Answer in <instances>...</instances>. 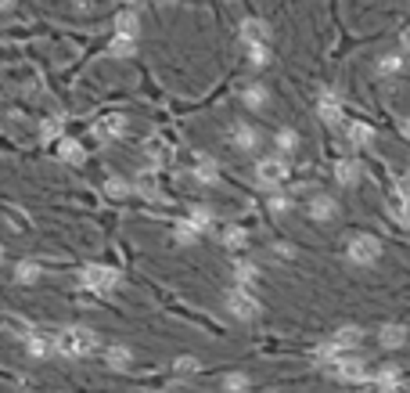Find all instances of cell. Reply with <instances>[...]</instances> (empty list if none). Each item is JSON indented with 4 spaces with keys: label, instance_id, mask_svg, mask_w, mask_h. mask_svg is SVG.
<instances>
[{
    "label": "cell",
    "instance_id": "ac0fdd59",
    "mask_svg": "<svg viewBox=\"0 0 410 393\" xmlns=\"http://www.w3.org/2000/svg\"><path fill=\"white\" fill-rule=\"evenodd\" d=\"M134 51H137V36H126V33H115L112 43H108V54H112V58H130Z\"/></svg>",
    "mask_w": 410,
    "mask_h": 393
},
{
    "label": "cell",
    "instance_id": "484cf974",
    "mask_svg": "<svg viewBox=\"0 0 410 393\" xmlns=\"http://www.w3.org/2000/svg\"><path fill=\"white\" fill-rule=\"evenodd\" d=\"M104 195L108 199H126V195H134V184H126L123 177H108L104 181Z\"/></svg>",
    "mask_w": 410,
    "mask_h": 393
},
{
    "label": "cell",
    "instance_id": "4dcf8cb0",
    "mask_svg": "<svg viewBox=\"0 0 410 393\" xmlns=\"http://www.w3.org/2000/svg\"><path fill=\"white\" fill-rule=\"evenodd\" d=\"M242 98H245V105H249V108H256V112H259V108H266V90H263V87H245V94H242Z\"/></svg>",
    "mask_w": 410,
    "mask_h": 393
},
{
    "label": "cell",
    "instance_id": "e0dca14e",
    "mask_svg": "<svg viewBox=\"0 0 410 393\" xmlns=\"http://www.w3.org/2000/svg\"><path fill=\"white\" fill-rule=\"evenodd\" d=\"M230 141H234V148H242V152H252V148L259 145L256 130L245 127V123H234V127H230Z\"/></svg>",
    "mask_w": 410,
    "mask_h": 393
},
{
    "label": "cell",
    "instance_id": "7c38bea8",
    "mask_svg": "<svg viewBox=\"0 0 410 393\" xmlns=\"http://www.w3.org/2000/svg\"><path fill=\"white\" fill-rule=\"evenodd\" d=\"M317 112H320V120L328 123V127H342L345 120H342V105L335 101V94H320V105H317Z\"/></svg>",
    "mask_w": 410,
    "mask_h": 393
},
{
    "label": "cell",
    "instance_id": "5b68a950",
    "mask_svg": "<svg viewBox=\"0 0 410 393\" xmlns=\"http://www.w3.org/2000/svg\"><path fill=\"white\" fill-rule=\"evenodd\" d=\"M349 260L353 263H360V267H367V263H374L378 256H382V242L374 239V235H357V239H349Z\"/></svg>",
    "mask_w": 410,
    "mask_h": 393
},
{
    "label": "cell",
    "instance_id": "f546056e",
    "mask_svg": "<svg viewBox=\"0 0 410 393\" xmlns=\"http://www.w3.org/2000/svg\"><path fill=\"white\" fill-rule=\"evenodd\" d=\"M223 389H227V393H245V389H249V375H245V372H230V375L223 379Z\"/></svg>",
    "mask_w": 410,
    "mask_h": 393
},
{
    "label": "cell",
    "instance_id": "ffe728a7",
    "mask_svg": "<svg viewBox=\"0 0 410 393\" xmlns=\"http://www.w3.org/2000/svg\"><path fill=\"white\" fill-rule=\"evenodd\" d=\"M342 127H345L349 141H353V148H367L374 141V127H367V123H342Z\"/></svg>",
    "mask_w": 410,
    "mask_h": 393
},
{
    "label": "cell",
    "instance_id": "7bdbcfd3",
    "mask_svg": "<svg viewBox=\"0 0 410 393\" xmlns=\"http://www.w3.org/2000/svg\"><path fill=\"white\" fill-rule=\"evenodd\" d=\"M0 260H4V246H0Z\"/></svg>",
    "mask_w": 410,
    "mask_h": 393
},
{
    "label": "cell",
    "instance_id": "f35d334b",
    "mask_svg": "<svg viewBox=\"0 0 410 393\" xmlns=\"http://www.w3.org/2000/svg\"><path fill=\"white\" fill-rule=\"evenodd\" d=\"M396 192H399V199H410V174H403V177H399Z\"/></svg>",
    "mask_w": 410,
    "mask_h": 393
},
{
    "label": "cell",
    "instance_id": "d6986e66",
    "mask_svg": "<svg viewBox=\"0 0 410 393\" xmlns=\"http://www.w3.org/2000/svg\"><path fill=\"white\" fill-rule=\"evenodd\" d=\"M0 328L11 332V335H18V340H26V335H29L36 325H33V321H26V318H18V314H0Z\"/></svg>",
    "mask_w": 410,
    "mask_h": 393
},
{
    "label": "cell",
    "instance_id": "8fae6325",
    "mask_svg": "<svg viewBox=\"0 0 410 393\" xmlns=\"http://www.w3.org/2000/svg\"><path fill=\"white\" fill-rule=\"evenodd\" d=\"M406 340H410L406 325H385V328L378 332V343H382L385 350H399V347H406Z\"/></svg>",
    "mask_w": 410,
    "mask_h": 393
},
{
    "label": "cell",
    "instance_id": "277c9868",
    "mask_svg": "<svg viewBox=\"0 0 410 393\" xmlns=\"http://www.w3.org/2000/svg\"><path fill=\"white\" fill-rule=\"evenodd\" d=\"M284 177H288V162H284L281 155H266V159H259V166H256V181H259V188L277 192V188L284 184Z\"/></svg>",
    "mask_w": 410,
    "mask_h": 393
},
{
    "label": "cell",
    "instance_id": "9a60e30c",
    "mask_svg": "<svg viewBox=\"0 0 410 393\" xmlns=\"http://www.w3.org/2000/svg\"><path fill=\"white\" fill-rule=\"evenodd\" d=\"M126 134V116H104L97 123V141H112V137H123Z\"/></svg>",
    "mask_w": 410,
    "mask_h": 393
},
{
    "label": "cell",
    "instance_id": "8992f818",
    "mask_svg": "<svg viewBox=\"0 0 410 393\" xmlns=\"http://www.w3.org/2000/svg\"><path fill=\"white\" fill-rule=\"evenodd\" d=\"M338 382H364V375H367V365H364V357H338L331 368H328Z\"/></svg>",
    "mask_w": 410,
    "mask_h": 393
},
{
    "label": "cell",
    "instance_id": "4316f807",
    "mask_svg": "<svg viewBox=\"0 0 410 393\" xmlns=\"http://www.w3.org/2000/svg\"><path fill=\"white\" fill-rule=\"evenodd\" d=\"M188 220L195 224L198 231H205V228H212V209H209V206H191V209H188Z\"/></svg>",
    "mask_w": 410,
    "mask_h": 393
},
{
    "label": "cell",
    "instance_id": "ba28073f",
    "mask_svg": "<svg viewBox=\"0 0 410 393\" xmlns=\"http://www.w3.org/2000/svg\"><path fill=\"white\" fill-rule=\"evenodd\" d=\"M331 343L345 354V350H360V343H364V328H357V325H342L335 335H331Z\"/></svg>",
    "mask_w": 410,
    "mask_h": 393
},
{
    "label": "cell",
    "instance_id": "d4e9b609",
    "mask_svg": "<svg viewBox=\"0 0 410 393\" xmlns=\"http://www.w3.org/2000/svg\"><path fill=\"white\" fill-rule=\"evenodd\" d=\"M338 357H342V350H338L331 340H328V343H320V347L313 350V361H317V365H324V368H331Z\"/></svg>",
    "mask_w": 410,
    "mask_h": 393
},
{
    "label": "cell",
    "instance_id": "74e56055",
    "mask_svg": "<svg viewBox=\"0 0 410 393\" xmlns=\"http://www.w3.org/2000/svg\"><path fill=\"white\" fill-rule=\"evenodd\" d=\"M288 209V199L284 195H270V213H284Z\"/></svg>",
    "mask_w": 410,
    "mask_h": 393
},
{
    "label": "cell",
    "instance_id": "60d3db41",
    "mask_svg": "<svg viewBox=\"0 0 410 393\" xmlns=\"http://www.w3.org/2000/svg\"><path fill=\"white\" fill-rule=\"evenodd\" d=\"M399 134L410 141V116H406V120H399Z\"/></svg>",
    "mask_w": 410,
    "mask_h": 393
},
{
    "label": "cell",
    "instance_id": "44dd1931",
    "mask_svg": "<svg viewBox=\"0 0 410 393\" xmlns=\"http://www.w3.org/2000/svg\"><path fill=\"white\" fill-rule=\"evenodd\" d=\"M130 361H134V354H130L126 347H108V350H104V365H108L112 372H126Z\"/></svg>",
    "mask_w": 410,
    "mask_h": 393
},
{
    "label": "cell",
    "instance_id": "30bf717a",
    "mask_svg": "<svg viewBox=\"0 0 410 393\" xmlns=\"http://www.w3.org/2000/svg\"><path fill=\"white\" fill-rule=\"evenodd\" d=\"M11 278H15V285H36L40 278H43V267L36 260H18L15 271H11Z\"/></svg>",
    "mask_w": 410,
    "mask_h": 393
},
{
    "label": "cell",
    "instance_id": "7a4b0ae2",
    "mask_svg": "<svg viewBox=\"0 0 410 393\" xmlns=\"http://www.w3.org/2000/svg\"><path fill=\"white\" fill-rule=\"evenodd\" d=\"M80 285L94 296H108L115 285H119V271L108 267V263H87L80 271Z\"/></svg>",
    "mask_w": 410,
    "mask_h": 393
},
{
    "label": "cell",
    "instance_id": "e575fe53",
    "mask_svg": "<svg viewBox=\"0 0 410 393\" xmlns=\"http://www.w3.org/2000/svg\"><path fill=\"white\" fill-rule=\"evenodd\" d=\"M392 209H396L392 216H396L399 224H406V228H410V199H396V202H392Z\"/></svg>",
    "mask_w": 410,
    "mask_h": 393
},
{
    "label": "cell",
    "instance_id": "6da1fadb",
    "mask_svg": "<svg viewBox=\"0 0 410 393\" xmlns=\"http://www.w3.org/2000/svg\"><path fill=\"white\" fill-rule=\"evenodd\" d=\"M97 350V332L83 325H69L62 332H54V354L62 357H87Z\"/></svg>",
    "mask_w": 410,
    "mask_h": 393
},
{
    "label": "cell",
    "instance_id": "cb8c5ba5",
    "mask_svg": "<svg viewBox=\"0 0 410 393\" xmlns=\"http://www.w3.org/2000/svg\"><path fill=\"white\" fill-rule=\"evenodd\" d=\"M223 246H227V249H245V246H249V235H245L242 224H230V228L223 231Z\"/></svg>",
    "mask_w": 410,
    "mask_h": 393
},
{
    "label": "cell",
    "instance_id": "8d00e7d4",
    "mask_svg": "<svg viewBox=\"0 0 410 393\" xmlns=\"http://www.w3.org/2000/svg\"><path fill=\"white\" fill-rule=\"evenodd\" d=\"M177 372H180V375L198 372V357H180V361H177Z\"/></svg>",
    "mask_w": 410,
    "mask_h": 393
},
{
    "label": "cell",
    "instance_id": "ab89813d",
    "mask_svg": "<svg viewBox=\"0 0 410 393\" xmlns=\"http://www.w3.org/2000/svg\"><path fill=\"white\" fill-rule=\"evenodd\" d=\"M399 47L410 54V29H403V33H399Z\"/></svg>",
    "mask_w": 410,
    "mask_h": 393
},
{
    "label": "cell",
    "instance_id": "b9f144b4",
    "mask_svg": "<svg viewBox=\"0 0 410 393\" xmlns=\"http://www.w3.org/2000/svg\"><path fill=\"white\" fill-rule=\"evenodd\" d=\"M15 4H18V0H0V11H11Z\"/></svg>",
    "mask_w": 410,
    "mask_h": 393
},
{
    "label": "cell",
    "instance_id": "4fadbf2b",
    "mask_svg": "<svg viewBox=\"0 0 410 393\" xmlns=\"http://www.w3.org/2000/svg\"><path fill=\"white\" fill-rule=\"evenodd\" d=\"M335 181L345 184V188H353L360 181V162L357 159H338L335 162Z\"/></svg>",
    "mask_w": 410,
    "mask_h": 393
},
{
    "label": "cell",
    "instance_id": "7402d4cb",
    "mask_svg": "<svg viewBox=\"0 0 410 393\" xmlns=\"http://www.w3.org/2000/svg\"><path fill=\"white\" fill-rule=\"evenodd\" d=\"M115 33L137 36V33H141V19H137V11H119V15H115Z\"/></svg>",
    "mask_w": 410,
    "mask_h": 393
},
{
    "label": "cell",
    "instance_id": "5bb4252c",
    "mask_svg": "<svg viewBox=\"0 0 410 393\" xmlns=\"http://www.w3.org/2000/svg\"><path fill=\"white\" fill-rule=\"evenodd\" d=\"M242 40L245 43H266L270 40V26L263 19H245L242 22Z\"/></svg>",
    "mask_w": 410,
    "mask_h": 393
},
{
    "label": "cell",
    "instance_id": "52a82bcc",
    "mask_svg": "<svg viewBox=\"0 0 410 393\" xmlns=\"http://www.w3.org/2000/svg\"><path fill=\"white\" fill-rule=\"evenodd\" d=\"M22 347H26V354L29 357H36V361H43V357H50L54 354V335L50 332H43V328H33L26 340H22Z\"/></svg>",
    "mask_w": 410,
    "mask_h": 393
},
{
    "label": "cell",
    "instance_id": "2e32d148",
    "mask_svg": "<svg viewBox=\"0 0 410 393\" xmlns=\"http://www.w3.org/2000/svg\"><path fill=\"white\" fill-rule=\"evenodd\" d=\"M310 216L320 220V224H324V220H335V216H338V202H335L331 195H317V199L310 202Z\"/></svg>",
    "mask_w": 410,
    "mask_h": 393
},
{
    "label": "cell",
    "instance_id": "3957f363",
    "mask_svg": "<svg viewBox=\"0 0 410 393\" xmlns=\"http://www.w3.org/2000/svg\"><path fill=\"white\" fill-rule=\"evenodd\" d=\"M227 310L238 318V321H256V318L263 314V303L252 296L249 285H234V289L227 293Z\"/></svg>",
    "mask_w": 410,
    "mask_h": 393
},
{
    "label": "cell",
    "instance_id": "1f68e13d",
    "mask_svg": "<svg viewBox=\"0 0 410 393\" xmlns=\"http://www.w3.org/2000/svg\"><path fill=\"white\" fill-rule=\"evenodd\" d=\"M296 145H299V134H296V130H281V134H277V152H281V155L296 152Z\"/></svg>",
    "mask_w": 410,
    "mask_h": 393
},
{
    "label": "cell",
    "instance_id": "9c48e42d",
    "mask_svg": "<svg viewBox=\"0 0 410 393\" xmlns=\"http://www.w3.org/2000/svg\"><path fill=\"white\" fill-rule=\"evenodd\" d=\"M58 159L69 162V166H83L87 162V148L76 137H62V141H58Z\"/></svg>",
    "mask_w": 410,
    "mask_h": 393
},
{
    "label": "cell",
    "instance_id": "83f0119b",
    "mask_svg": "<svg viewBox=\"0 0 410 393\" xmlns=\"http://www.w3.org/2000/svg\"><path fill=\"white\" fill-rule=\"evenodd\" d=\"M173 239H177L180 246H191V242H198V228L191 220H180L177 228H173Z\"/></svg>",
    "mask_w": 410,
    "mask_h": 393
},
{
    "label": "cell",
    "instance_id": "836d02e7",
    "mask_svg": "<svg viewBox=\"0 0 410 393\" xmlns=\"http://www.w3.org/2000/svg\"><path fill=\"white\" fill-rule=\"evenodd\" d=\"M234 274H238V285H252L256 282V267L252 263H234Z\"/></svg>",
    "mask_w": 410,
    "mask_h": 393
},
{
    "label": "cell",
    "instance_id": "ee69618b",
    "mask_svg": "<svg viewBox=\"0 0 410 393\" xmlns=\"http://www.w3.org/2000/svg\"><path fill=\"white\" fill-rule=\"evenodd\" d=\"M266 393H277V389H266Z\"/></svg>",
    "mask_w": 410,
    "mask_h": 393
},
{
    "label": "cell",
    "instance_id": "603a6c76",
    "mask_svg": "<svg viewBox=\"0 0 410 393\" xmlns=\"http://www.w3.org/2000/svg\"><path fill=\"white\" fill-rule=\"evenodd\" d=\"M195 177H198L202 184H216L220 170H216V162H212L209 155H198V166H195Z\"/></svg>",
    "mask_w": 410,
    "mask_h": 393
},
{
    "label": "cell",
    "instance_id": "f1b7e54d",
    "mask_svg": "<svg viewBox=\"0 0 410 393\" xmlns=\"http://www.w3.org/2000/svg\"><path fill=\"white\" fill-rule=\"evenodd\" d=\"M245 54H249V66H266L270 62V51H266V43H245Z\"/></svg>",
    "mask_w": 410,
    "mask_h": 393
},
{
    "label": "cell",
    "instance_id": "d6a6232c",
    "mask_svg": "<svg viewBox=\"0 0 410 393\" xmlns=\"http://www.w3.org/2000/svg\"><path fill=\"white\" fill-rule=\"evenodd\" d=\"M40 137H43V141H54V137H62V120H58V116L43 120V127H40Z\"/></svg>",
    "mask_w": 410,
    "mask_h": 393
},
{
    "label": "cell",
    "instance_id": "d590c367",
    "mask_svg": "<svg viewBox=\"0 0 410 393\" xmlns=\"http://www.w3.org/2000/svg\"><path fill=\"white\" fill-rule=\"evenodd\" d=\"M378 69H382V73H399V69H403V58H399V54H385V58L378 62Z\"/></svg>",
    "mask_w": 410,
    "mask_h": 393
}]
</instances>
